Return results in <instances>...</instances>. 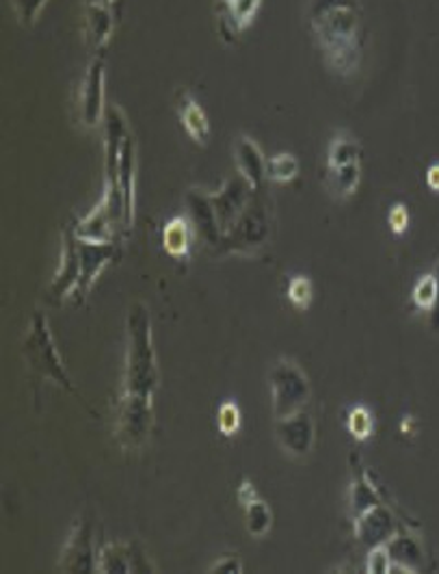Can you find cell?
Returning <instances> with one entry per match:
<instances>
[{"instance_id":"cell-1","label":"cell","mask_w":439,"mask_h":574,"mask_svg":"<svg viewBox=\"0 0 439 574\" xmlns=\"http://www.w3.org/2000/svg\"><path fill=\"white\" fill-rule=\"evenodd\" d=\"M362 17L360 0H308V20L314 39L331 72L353 76L362 63Z\"/></svg>"},{"instance_id":"cell-2","label":"cell","mask_w":439,"mask_h":574,"mask_svg":"<svg viewBox=\"0 0 439 574\" xmlns=\"http://www.w3.org/2000/svg\"><path fill=\"white\" fill-rule=\"evenodd\" d=\"M104 198L120 233H130L137 215V157L128 120L120 107H109L104 117Z\"/></svg>"},{"instance_id":"cell-3","label":"cell","mask_w":439,"mask_h":574,"mask_svg":"<svg viewBox=\"0 0 439 574\" xmlns=\"http://www.w3.org/2000/svg\"><path fill=\"white\" fill-rule=\"evenodd\" d=\"M126 329H128V342H126V364H124V395L154 399L161 375L152 342V319L143 301H135L130 305Z\"/></svg>"},{"instance_id":"cell-4","label":"cell","mask_w":439,"mask_h":574,"mask_svg":"<svg viewBox=\"0 0 439 574\" xmlns=\"http://www.w3.org/2000/svg\"><path fill=\"white\" fill-rule=\"evenodd\" d=\"M22 358L30 375L39 382H52L54 386L63 388L65 392L78 395L74 379L70 377L63 358L57 349L54 336L50 332V323L43 312H35L28 319L26 332L22 336Z\"/></svg>"},{"instance_id":"cell-5","label":"cell","mask_w":439,"mask_h":574,"mask_svg":"<svg viewBox=\"0 0 439 574\" xmlns=\"http://www.w3.org/2000/svg\"><path fill=\"white\" fill-rule=\"evenodd\" d=\"M273 230V213L271 202L264 194H253L247 209L240 213V217L229 226V230L223 233L221 244L213 250L215 257H253L258 254L271 239Z\"/></svg>"},{"instance_id":"cell-6","label":"cell","mask_w":439,"mask_h":574,"mask_svg":"<svg viewBox=\"0 0 439 574\" xmlns=\"http://www.w3.org/2000/svg\"><path fill=\"white\" fill-rule=\"evenodd\" d=\"M268 386H271V410L273 419L292 416L310 405L312 386L303 369L290 360L279 358L268 371Z\"/></svg>"},{"instance_id":"cell-7","label":"cell","mask_w":439,"mask_h":574,"mask_svg":"<svg viewBox=\"0 0 439 574\" xmlns=\"http://www.w3.org/2000/svg\"><path fill=\"white\" fill-rule=\"evenodd\" d=\"M407 527H418V523H414L412 519H405L401 510L390 501H384L353 519L355 540L366 551L388 545L399 532Z\"/></svg>"},{"instance_id":"cell-8","label":"cell","mask_w":439,"mask_h":574,"mask_svg":"<svg viewBox=\"0 0 439 574\" xmlns=\"http://www.w3.org/2000/svg\"><path fill=\"white\" fill-rule=\"evenodd\" d=\"M154 399L124 395L120 401L115 432L126 451H141L152 434Z\"/></svg>"},{"instance_id":"cell-9","label":"cell","mask_w":439,"mask_h":574,"mask_svg":"<svg viewBox=\"0 0 439 574\" xmlns=\"http://www.w3.org/2000/svg\"><path fill=\"white\" fill-rule=\"evenodd\" d=\"M93 519L89 512L78 516L76 525L72 527L59 562V573H98V549L93 542Z\"/></svg>"},{"instance_id":"cell-10","label":"cell","mask_w":439,"mask_h":574,"mask_svg":"<svg viewBox=\"0 0 439 574\" xmlns=\"http://www.w3.org/2000/svg\"><path fill=\"white\" fill-rule=\"evenodd\" d=\"M275 440L292 460H305L316 445V421L310 408L275 421Z\"/></svg>"},{"instance_id":"cell-11","label":"cell","mask_w":439,"mask_h":574,"mask_svg":"<svg viewBox=\"0 0 439 574\" xmlns=\"http://www.w3.org/2000/svg\"><path fill=\"white\" fill-rule=\"evenodd\" d=\"M104 85H106V61L102 54H93L91 63L87 65V74L83 78V87L78 96V117L87 128H98L106 117Z\"/></svg>"},{"instance_id":"cell-12","label":"cell","mask_w":439,"mask_h":574,"mask_svg":"<svg viewBox=\"0 0 439 574\" xmlns=\"http://www.w3.org/2000/svg\"><path fill=\"white\" fill-rule=\"evenodd\" d=\"M80 278V257H78V237H76V222L65 226L61 233V261L57 276L48 288V301L59 305L65 299H72L74 288Z\"/></svg>"},{"instance_id":"cell-13","label":"cell","mask_w":439,"mask_h":574,"mask_svg":"<svg viewBox=\"0 0 439 574\" xmlns=\"http://www.w3.org/2000/svg\"><path fill=\"white\" fill-rule=\"evenodd\" d=\"M98 573H156L143 545L139 542H109L98 549Z\"/></svg>"},{"instance_id":"cell-14","label":"cell","mask_w":439,"mask_h":574,"mask_svg":"<svg viewBox=\"0 0 439 574\" xmlns=\"http://www.w3.org/2000/svg\"><path fill=\"white\" fill-rule=\"evenodd\" d=\"M78 257H80V278L74 288L72 299L83 301L93 285L98 283L104 267L113 263L117 257V244L115 241H83L78 239Z\"/></svg>"},{"instance_id":"cell-15","label":"cell","mask_w":439,"mask_h":574,"mask_svg":"<svg viewBox=\"0 0 439 574\" xmlns=\"http://www.w3.org/2000/svg\"><path fill=\"white\" fill-rule=\"evenodd\" d=\"M231 152L236 172L249 183L255 194H264L268 180V159L264 157L262 148L249 135H238L234 139Z\"/></svg>"},{"instance_id":"cell-16","label":"cell","mask_w":439,"mask_h":574,"mask_svg":"<svg viewBox=\"0 0 439 574\" xmlns=\"http://www.w3.org/2000/svg\"><path fill=\"white\" fill-rule=\"evenodd\" d=\"M185 207H187V217L191 220V224L196 228V235L211 250H215L221 244L223 230H221L220 217L215 213V207L211 202V194L193 187L185 196Z\"/></svg>"},{"instance_id":"cell-17","label":"cell","mask_w":439,"mask_h":574,"mask_svg":"<svg viewBox=\"0 0 439 574\" xmlns=\"http://www.w3.org/2000/svg\"><path fill=\"white\" fill-rule=\"evenodd\" d=\"M418 527H407L399 532L386 547L392 558V573H423L429 566V558L421 536L416 534Z\"/></svg>"},{"instance_id":"cell-18","label":"cell","mask_w":439,"mask_h":574,"mask_svg":"<svg viewBox=\"0 0 439 574\" xmlns=\"http://www.w3.org/2000/svg\"><path fill=\"white\" fill-rule=\"evenodd\" d=\"M253 189L249 187V183L236 172V176H231L220 191L211 194V202L215 207V213L220 217L221 230H229V226L240 217V213L247 209L249 200L253 198Z\"/></svg>"},{"instance_id":"cell-19","label":"cell","mask_w":439,"mask_h":574,"mask_svg":"<svg viewBox=\"0 0 439 574\" xmlns=\"http://www.w3.org/2000/svg\"><path fill=\"white\" fill-rule=\"evenodd\" d=\"M351 471H353V477L349 486V510H351V516L355 519L388 499H386L384 488L377 486L375 477L368 473V469L364 466L358 453L351 456Z\"/></svg>"},{"instance_id":"cell-20","label":"cell","mask_w":439,"mask_h":574,"mask_svg":"<svg viewBox=\"0 0 439 574\" xmlns=\"http://www.w3.org/2000/svg\"><path fill=\"white\" fill-rule=\"evenodd\" d=\"M176 111H178V117L183 122L185 133L196 144L206 146L209 137H211V122H209V115L204 113L202 104L196 100V96L191 91L180 89L176 93Z\"/></svg>"},{"instance_id":"cell-21","label":"cell","mask_w":439,"mask_h":574,"mask_svg":"<svg viewBox=\"0 0 439 574\" xmlns=\"http://www.w3.org/2000/svg\"><path fill=\"white\" fill-rule=\"evenodd\" d=\"M117 235L122 233L115 224L113 211L104 196L87 217L76 222V237L83 241H115Z\"/></svg>"},{"instance_id":"cell-22","label":"cell","mask_w":439,"mask_h":574,"mask_svg":"<svg viewBox=\"0 0 439 574\" xmlns=\"http://www.w3.org/2000/svg\"><path fill=\"white\" fill-rule=\"evenodd\" d=\"M262 0H231V4L217 13V28L225 43H236L238 35L253 22Z\"/></svg>"},{"instance_id":"cell-23","label":"cell","mask_w":439,"mask_h":574,"mask_svg":"<svg viewBox=\"0 0 439 574\" xmlns=\"http://www.w3.org/2000/svg\"><path fill=\"white\" fill-rule=\"evenodd\" d=\"M85 20H87V37L93 54H102L104 48L111 41L113 28H115V13L113 7L109 4H91L87 2L85 9Z\"/></svg>"},{"instance_id":"cell-24","label":"cell","mask_w":439,"mask_h":574,"mask_svg":"<svg viewBox=\"0 0 439 574\" xmlns=\"http://www.w3.org/2000/svg\"><path fill=\"white\" fill-rule=\"evenodd\" d=\"M193 224L189 217H174L163 228V248L172 259H187L193 241Z\"/></svg>"},{"instance_id":"cell-25","label":"cell","mask_w":439,"mask_h":574,"mask_svg":"<svg viewBox=\"0 0 439 574\" xmlns=\"http://www.w3.org/2000/svg\"><path fill=\"white\" fill-rule=\"evenodd\" d=\"M360 154H362L360 141L351 133L340 130V133L334 135L331 144H329L327 165H329V170H334V167H342V165H349V163H358Z\"/></svg>"},{"instance_id":"cell-26","label":"cell","mask_w":439,"mask_h":574,"mask_svg":"<svg viewBox=\"0 0 439 574\" xmlns=\"http://www.w3.org/2000/svg\"><path fill=\"white\" fill-rule=\"evenodd\" d=\"M362 180V165L358 163H349L342 167H334L329 170V191L342 200L351 198Z\"/></svg>"},{"instance_id":"cell-27","label":"cell","mask_w":439,"mask_h":574,"mask_svg":"<svg viewBox=\"0 0 439 574\" xmlns=\"http://www.w3.org/2000/svg\"><path fill=\"white\" fill-rule=\"evenodd\" d=\"M244 508V527L251 538H264L273 527V512L266 501L253 499Z\"/></svg>"},{"instance_id":"cell-28","label":"cell","mask_w":439,"mask_h":574,"mask_svg":"<svg viewBox=\"0 0 439 574\" xmlns=\"http://www.w3.org/2000/svg\"><path fill=\"white\" fill-rule=\"evenodd\" d=\"M299 176V161L297 157L281 152L275 154L273 159H268V180L271 183H279L286 185L290 180H294Z\"/></svg>"},{"instance_id":"cell-29","label":"cell","mask_w":439,"mask_h":574,"mask_svg":"<svg viewBox=\"0 0 439 574\" xmlns=\"http://www.w3.org/2000/svg\"><path fill=\"white\" fill-rule=\"evenodd\" d=\"M347 429L355 440H368L375 432V416L368 408L355 405L347 414Z\"/></svg>"},{"instance_id":"cell-30","label":"cell","mask_w":439,"mask_h":574,"mask_svg":"<svg viewBox=\"0 0 439 574\" xmlns=\"http://www.w3.org/2000/svg\"><path fill=\"white\" fill-rule=\"evenodd\" d=\"M286 295H288V301L294 308L305 310L312 303V299H314V287H312V283L305 276H297V278L290 280Z\"/></svg>"},{"instance_id":"cell-31","label":"cell","mask_w":439,"mask_h":574,"mask_svg":"<svg viewBox=\"0 0 439 574\" xmlns=\"http://www.w3.org/2000/svg\"><path fill=\"white\" fill-rule=\"evenodd\" d=\"M436 290H438V280H436V274H429V276H423L416 287H414V303L421 308V310H431L434 308V301H436Z\"/></svg>"},{"instance_id":"cell-32","label":"cell","mask_w":439,"mask_h":574,"mask_svg":"<svg viewBox=\"0 0 439 574\" xmlns=\"http://www.w3.org/2000/svg\"><path fill=\"white\" fill-rule=\"evenodd\" d=\"M217 425L223 436H234L240 429V410L234 401L221 403L217 412Z\"/></svg>"},{"instance_id":"cell-33","label":"cell","mask_w":439,"mask_h":574,"mask_svg":"<svg viewBox=\"0 0 439 574\" xmlns=\"http://www.w3.org/2000/svg\"><path fill=\"white\" fill-rule=\"evenodd\" d=\"M48 0H11V7L22 24H35Z\"/></svg>"},{"instance_id":"cell-34","label":"cell","mask_w":439,"mask_h":574,"mask_svg":"<svg viewBox=\"0 0 439 574\" xmlns=\"http://www.w3.org/2000/svg\"><path fill=\"white\" fill-rule=\"evenodd\" d=\"M366 573L388 574L392 573V558L388 553V547H375L366 556Z\"/></svg>"},{"instance_id":"cell-35","label":"cell","mask_w":439,"mask_h":574,"mask_svg":"<svg viewBox=\"0 0 439 574\" xmlns=\"http://www.w3.org/2000/svg\"><path fill=\"white\" fill-rule=\"evenodd\" d=\"M388 224L394 235H403L410 226V211L405 204H394L388 213Z\"/></svg>"},{"instance_id":"cell-36","label":"cell","mask_w":439,"mask_h":574,"mask_svg":"<svg viewBox=\"0 0 439 574\" xmlns=\"http://www.w3.org/2000/svg\"><path fill=\"white\" fill-rule=\"evenodd\" d=\"M242 562H240V558L238 556H234V553H227V556H221L220 560L211 566V573H229V574H238L242 573Z\"/></svg>"},{"instance_id":"cell-37","label":"cell","mask_w":439,"mask_h":574,"mask_svg":"<svg viewBox=\"0 0 439 574\" xmlns=\"http://www.w3.org/2000/svg\"><path fill=\"white\" fill-rule=\"evenodd\" d=\"M436 280H438V290H436V301H434V308L429 310V323H431V327L436 329V332H439V261L438 265H436Z\"/></svg>"},{"instance_id":"cell-38","label":"cell","mask_w":439,"mask_h":574,"mask_svg":"<svg viewBox=\"0 0 439 574\" xmlns=\"http://www.w3.org/2000/svg\"><path fill=\"white\" fill-rule=\"evenodd\" d=\"M238 499H240V503L244 506V503H249V501H253V499H258V495H255V488L251 486V482H240V488H238Z\"/></svg>"},{"instance_id":"cell-39","label":"cell","mask_w":439,"mask_h":574,"mask_svg":"<svg viewBox=\"0 0 439 574\" xmlns=\"http://www.w3.org/2000/svg\"><path fill=\"white\" fill-rule=\"evenodd\" d=\"M427 185H429V189H434L436 194H439V163L431 165L427 170Z\"/></svg>"},{"instance_id":"cell-40","label":"cell","mask_w":439,"mask_h":574,"mask_svg":"<svg viewBox=\"0 0 439 574\" xmlns=\"http://www.w3.org/2000/svg\"><path fill=\"white\" fill-rule=\"evenodd\" d=\"M229 4H231V0H217V13L225 11Z\"/></svg>"},{"instance_id":"cell-41","label":"cell","mask_w":439,"mask_h":574,"mask_svg":"<svg viewBox=\"0 0 439 574\" xmlns=\"http://www.w3.org/2000/svg\"><path fill=\"white\" fill-rule=\"evenodd\" d=\"M85 2H91V4H109V7L115 4V0H85Z\"/></svg>"}]
</instances>
